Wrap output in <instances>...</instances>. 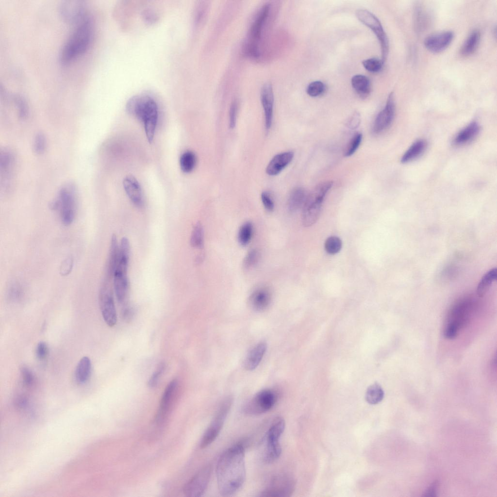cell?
<instances>
[{
    "mask_svg": "<svg viewBox=\"0 0 497 497\" xmlns=\"http://www.w3.org/2000/svg\"><path fill=\"white\" fill-rule=\"evenodd\" d=\"M12 98L17 106L19 118L23 119L28 114V107L25 99L19 94H13Z\"/></svg>",
    "mask_w": 497,
    "mask_h": 497,
    "instance_id": "d590c367",
    "label": "cell"
},
{
    "mask_svg": "<svg viewBox=\"0 0 497 497\" xmlns=\"http://www.w3.org/2000/svg\"><path fill=\"white\" fill-rule=\"evenodd\" d=\"M360 122V114L357 112H355L347 122V126L351 129H355L359 126Z\"/></svg>",
    "mask_w": 497,
    "mask_h": 497,
    "instance_id": "f907efd6",
    "label": "cell"
},
{
    "mask_svg": "<svg viewBox=\"0 0 497 497\" xmlns=\"http://www.w3.org/2000/svg\"><path fill=\"white\" fill-rule=\"evenodd\" d=\"M384 397V392L377 383L369 386L365 393V399L370 404H376L381 402Z\"/></svg>",
    "mask_w": 497,
    "mask_h": 497,
    "instance_id": "d6a6232c",
    "label": "cell"
},
{
    "mask_svg": "<svg viewBox=\"0 0 497 497\" xmlns=\"http://www.w3.org/2000/svg\"><path fill=\"white\" fill-rule=\"evenodd\" d=\"M196 163L197 157L192 151L186 150L180 156V168L184 173H188L192 172L195 167Z\"/></svg>",
    "mask_w": 497,
    "mask_h": 497,
    "instance_id": "1f68e13d",
    "label": "cell"
},
{
    "mask_svg": "<svg viewBox=\"0 0 497 497\" xmlns=\"http://www.w3.org/2000/svg\"><path fill=\"white\" fill-rule=\"evenodd\" d=\"M204 243L203 228L200 222H198L194 227L190 237V244L195 248H201Z\"/></svg>",
    "mask_w": 497,
    "mask_h": 497,
    "instance_id": "e575fe53",
    "label": "cell"
},
{
    "mask_svg": "<svg viewBox=\"0 0 497 497\" xmlns=\"http://www.w3.org/2000/svg\"><path fill=\"white\" fill-rule=\"evenodd\" d=\"M253 225L250 222L243 223L238 232V241L243 246L247 245L250 241L253 234Z\"/></svg>",
    "mask_w": 497,
    "mask_h": 497,
    "instance_id": "836d02e7",
    "label": "cell"
},
{
    "mask_svg": "<svg viewBox=\"0 0 497 497\" xmlns=\"http://www.w3.org/2000/svg\"><path fill=\"white\" fill-rule=\"evenodd\" d=\"M285 427V421L281 416L276 417L271 424L265 436V447L263 454L265 462L271 463L280 457L282 453L280 439Z\"/></svg>",
    "mask_w": 497,
    "mask_h": 497,
    "instance_id": "52a82bcc",
    "label": "cell"
},
{
    "mask_svg": "<svg viewBox=\"0 0 497 497\" xmlns=\"http://www.w3.org/2000/svg\"><path fill=\"white\" fill-rule=\"evenodd\" d=\"M277 399L274 391L265 389L260 391L246 404L244 412L248 415H256L264 414L271 409Z\"/></svg>",
    "mask_w": 497,
    "mask_h": 497,
    "instance_id": "8fae6325",
    "label": "cell"
},
{
    "mask_svg": "<svg viewBox=\"0 0 497 497\" xmlns=\"http://www.w3.org/2000/svg\"><path fill=\"white\" fill-rule=\"evenodd\" d=\"M307 196L306 190L303 188H294L290 193L288 199V210L291 213H294L303 207Z\"/></svg>",
    "mask_w": 497,
    "mask_h": 497,
    "instance_id": "484cf974",
    "label": "cell"
},
{
    "mask_svg": "<svg viewBox=\"0 0 497 497\" xmlns=\"http://www.w3.org/2000/svg\"><path fill=\"white\" fill-rule=\"evenodd\" d=\"M211 472L212 467L210 464L206 465L200 469L184 485V494L189 497H198L202 496L209 484Z\"/></svg>",
    "mask_w": 497,
    "mask_h": 497,
    "instance_id": "9a60e30c",
    "label": "cell"
},
{
    "mask_svg": "<svg viewBox=\"0 0 497 497\" xmlns=\"http://www.w3.org/2000/svg\"><path fill=\"white\" fill-rule=\"evenodd\" d=\"M215 471L220 494L228 497L236 493L246 478L243 445L237 444L226 449L218 460Z\"/></svg>",
    "mask_w": 497,
    "mask_h": 497,
    "instance_id": "6da1fadb",
    "label": "cell"
},
{
    "mask_svg": "<svg viewBox=\"0 0 497 497\" xmlns=\"http://www.w3.org/2000/svg\"><path fill=\"white\" fill-rule=\"evenodd\" d=\"M178 385L177 380L174 379L170 381L166 387L161 399L159 408L155 417V421L157 424H161L167 416L171 406Z\"/></svg>",
    "mask_w": 497,
    "mask_h": 497,
    "instance_id": "ac0fdd59",
    "label": "cell"
},
{
    "mask_svg": "<svg viewBox=\"0 0 497 497\" xmlns=\"http://www.w3.org/2000/svg\"><path fill=\"white\" fill-rule=\"evenodd\" d=\"M46 137L42 133H37L33 139V150L37 154L44 153L46 149Z\"/></svg>",
    "mask_w": 497,
    "mask_h": 497,
    "instance_id": "7bdbcfd3",
    "label": "cell"
},
{
    "mask_svg": "<svg viewBox=\"0 0 497 497\" xmlns=\"http://www.w3.org/2000/svg\"><path fill=\"white\" fill-rule=\"evenodd\" d=\"M49 353V348L46 342H39L36 346V355L39 360H43L46 358Z\"/></svg>",
    "mask_w": 497,
    "mask_h": 497,
    "instance_id": "f6af8a7d",
    "label": "cell"
},
{
    "mask_svg": "<svg viewBox=\"0 0 497 497\" xmlns=\"http://www.w3.org/2000/svg\"><path fill=\"white\" fill-rule=\"evenodd\" d=\"M237 103L235 100L232 102L229 110V127L233 129L236 124Z\"/></svg>",
    "mask_w": 497,
    "mask_h": 497,
    "instance_id": "c3c4849f",
    "label": "cell"
},
{
    "mask_svg": "<svg viewBox=\"0 0 497 497\" xmlns=\"http://www.w3.org/2000/svg\"><path fill=\"white\" fill-rule=\"evenodd\" d=\"M358 19L370 28L377 36L381 46V61L385 62L389 51V41L387 34L379 19L372 13L364 9L356 12Z\"/></svg>",
    "mask_w": 497,
    "mask_h": 497,
    "instance_id": "30bf717a",
    "label": "cell"
},
{
    "mask_svg": "<svg viewBox=\"0 0 497 497\" xmlns=\"http://www.w3.org/2000/svg\"><path fill=\"white\" fill-rule=\"evenodd\" d=\"M20 374L22 381L26 386H31L34 381V376L33 372L27 366L20 368Z\"/></svg>",
    "mask_w": 497,
    "mask_h": 497,
    "instance_id": "ee69618b",
    "label": "cell"
},
{
    "mask_svg": "<svg viewBox=\"0 0 497 497\" xmlns=\"http://www.w3.org/2000/svg\"><path fill=\"white\" fill-rule=\"evenodd\" d=\"M342 243L341 239L335 236L328 237L325 243V249L326 252L331 255L338 253L342 248Z\"/></svg>",
    "mask_w": 497,
    "mask_h": 497,
    "instance_id": "8d00e7d4",
    "label": "cell"
},
{
    "mask_svg": "<svg viewBox=\"0 0 497 497\" xmlns=\"http://www.w3.org/2000/svg\"><path fill=\"white\" fill-rule=\"evenodd\" d=\"M270 10V5L269 3L264 5L250 26L248 38L244 46V51L247 55L253 58H258L260 56L259 42Z\"/></svg>",
    "mask_w": 497,
    "mask_h": 497,
    "instance_id": "8992f818",
    "label": "cell"
},
{
    "mask_svg": "<svg viewBox=\"0 0 497 497\" xmlns=\"http://www.w3.org/2000/svg\"><path fill=\"white\" fill-rule=\"evenodd\" d=\"M145 17L146 20L149 22H151V21L153 22L155 19V16H154V14L149 13V11H148L147 13L145 14Z\"/></svg>",
    "mask_w": 497,
    "mask_h": 497,
    "instance_id": "db71d44e",
    "label": "cell"
},
{
    "mask_svg": "<svg viewBox=\"0 0 497 497\" xmlns=\"http://www.w3.org/2000/svg\"><path fill=\"white\" fill-rule=\"evenodd\" d=\"M497 277L496 268L490 269L483 276L477 288V294L479 297H483L485 295L492 282L496 280Z\"/></svg>",
    "mask_w": 497,
    "mask_h": 497,
    "instance_id": "4dcf8cb0",
    "label": "cell"
},
{
    "mask_svg": "<svg viewBox=\"0 0 497 497\" xmlns=\"http://www.w3.org/2000/svg\"><path fill=\"white\" fill-rule=\"evenodd\" d=\"M75 185L71 182L64 185L59 190L57 199L51 204L53 209H59L63 224L70 225L75 215Z\"/></svg>",
    "mask_w": 497,
    "mask_h": 497,
    "instance_id": "ba28073f",
    "label": "cell"
},
{
    "mask_svg": "<svg viewBox=\"0 0 497 497\" xmlns=\"http://www.w3.org/2000/svg\"><path fill=\"white\" fill-rule=\"evenodd\" d=\"M272 296L270 290L267 288L261 287L254 291L249 298L251 308L257 311H263L266 309L271 302Z\"/></svg>",
    "mask_w": 497,
    "mask_h": 497,
    "instance_id": "7402d4cb",
    "label": "cell"
},
{
    "mask_svg": "<svg viewBox=\"0 0 497 497\" xmlns=\"http://www.w3.org/2000/svg\"><path fill=\"white\" fill-rule=\"evenodd\" d=\"M351 85L356 92L362 98H366L370 94L371 84L369 79L365 76L357 74L352 77Z\"/></svg>",
    "mask_w": 497,
    "mask_h": 497,
    "instance_id": "83f0119b",
    "label": "cell"
},
{
    "mask_svg": "<svg viewBox=\"0 0 497 497\" xmlns=\"http://www.w3.org/2000/svg\"><path fill=\"white\" fill-rule=\"evenodd\" d=\"M261 199L265 208L269 212H271L274 208V203L270 194L266 191L261 194Z\"/></svg>",
    "mask_w": 497,
    "mask_h": 497,
    "instance_id": "bcb514c9",
    "label": "cell"
},
{
    "mask_svg": "<svg viewBox=\"0 0 497 497\" xmlns=\"http://www.w3.org/2000/svg\"><path fill=\"white\" fill-rule=\"evenodd\" d=\"M259 258V253L256 249L250 250L245 257L243 261V266L248 269L253 267L257 263Z\"/></svg>",
    "mask_w": 497,
    "mask_h": 497,
    "instance_id": "b9f144b4",
    "label": "cell"
},
{
    "mask_svg": "<svg viewBox=\"0 0 497 497\" xmlns=\"http://www.w3.org/2000/svg\"><path fill=\"white\" fill-rule=\"evenodd\" d=\"M480 127L476 121H473L462 130L455 136L453 143L456 145L465 144L475 138L480 133Z\"/></svg>",
    "mask_w": 497,
    "mask_h": 497,
    "instance_id": "d4e9b609",
    "label": "cell"
},
{
    "mask_svg": "<svg viewBox=\"0 0 497 497\" xmlns=\"http://www.w3.org/2000/svg\"><path fill=\"white\" fill-rule=\"evenodd\" d=\"M133 308L129 305H125L122 309L121 314V317L124 321L128 322L131 321L134 315Z\"/></svg>",
    "mask_w": 497,
    "mask_h": 497,
    "instance_id": "681fc988",
    "label": "cell"
},
{
    "mask_svg": "<svg viewBox=\"0 0 497 497\" xmlns=\"http://www.w3.org/2000/svg\"><path fill=\"white\" fill-rule=\"evenodd\" d=\"M99 306L102 317L106 324L112 327L117 322V315L113 291L108 282L101 287L99 296Z\"/></svg>",
    "mask_w": 497,
    "mask_h": 497,
    "instance_id": "5bb4252c",
    "label": "cell"
},
{
    "mask_svg": "<svg viewBox=\"0 0 497 497\" xmlns=\"http://www.w3.org/2000/svg\"><path fill=\"white\" fill-rule=\"evenodd\" d=\"M332 184V181L322 182L307 195L302 207V222L304 227L311 226L317 221L324 199Z\"/></svg>",
    "mask_w": 497,
    "mask_h": 497,
    "instance_id": "5b68a950",
    "label": "cell"
},
{
    "mask_svg": "<svg viewBox=\"0 0 497 497\" xmlns=\"http://www.w3.org/2000/svg\"><path fill=\"white\" fill-rule=\"evenodd\" d=\"M267 349L265 342H260L255 345L248 353L244 362V366L247 370L255 369L261 362Z\"/></svg>",
    "mask_w": 497,
    "mask_h": 497,
    "instance_id": "603a6c76",
    "label": "cell"
},
{
    "mask_svg": "<svg viewBox=\"0 0 497 497\" xmlns=\"http://www.w3.org/2000/svg\"><path fill=\"white\" fill-rule=\"evenodd\" d=\"M130 253L129 240L127 237H123L120 241L118 257L113 275L115 293L120 303L124 302L128 291L127 271Z\"/></svg>",
    "mask_w": 497,
    "mask_h": 497,
    "instance_id": "277c9868",
    "label": "cell"
},
{
    "mask_svg": "<svg viewBox=\"0 0 497 497\" xmlns=\"http://www.w3.org/2000/svg\"><path fill=\"white\" fill-rule=\"evenodd\" d=\"M362 140V134L360 133H355L348 143L344 152L345 157L353 155L359 148Z\"/></svg>",
    "mask_w": 497,
    "mask_h": 497,
    "instance_id": "74e56055",
    "label": "cell"
},
{
    "mask_svg": "<svg viewBox=\"0 0 497 497\" xmlns=\"http://www.w3.org/2000/svg\"><path fill=\"white\" fill-rule=\"evenodd\" d=\"M427 147L426 141L419 139L415 141L405 151L401 159L403 164L413 161L421 155Z\"/></svg>",
    "mask_w": 497,
    "mask_h": 497,
    "instance_id": "f1b7e54d",
    "label": "cell"
},
{
    "mask_svg": "<svg viewBox=\"0 0 497 497\" xmlns=\"http://www.w3.org/2000/svg\"><path fill=\"white\" fill-rule=\"evenodd\" d=\"M395 113V102L393 92L387 98L385 106L377 115L373 126V132L378 134L386 130L392 123Z\"/></svg>",
    "mask_w": 497,
    "mask_h": 497,
    "instance_id": "2e32d148",
    "label": "cell"
},
{
    "mask_svg": "<svg viewBox=\"0 0 497 497\" xmlns=\"http://www.w3.org/2000/svg\"><path fill=\"white\" fill-rule=\"evenodd\" d=\"M123 185L133 203L137 207H142L144 204V197L141 187L137 179L133 176H127L123 180Z\"/></svg>",
    "mask_w": 497,
    "mask_h": 497,
    "instance_id": "ffe728a7",
    "label": "cell"
},
{
    "mask_svg": "<svg viewBox=\"0 0 497 497\" xmlns=\"http://www.w3.org/2000/svg\"><path fill=\"white\" fill-rule=\"evenodd\" d=\"M296 482L293 478L286 474L277 475L272 478L260 497H288L291 496L295 488Z\"/></svg>",
    "mask_w": 497,
    "mask_h": 497,
    "instance_id": "7c38bea8",
    "label": "cell"
},
{
    "mask_svg": "<svg viewBox=\"0 0 497 497\" xmlns=\"http://www.w3.org/2000/svg\"><path fill=\"white\" fill-rule=\"evenodd\" d=\"M165 368L166 365L164 363H161L158 365L148 381V386L149 388H154L157 386Z\"/></svg>",
    "mask_w": 497,
    "mask_h": 497,
    "instance_id": "60d3db41",
    "label": "cell"
},
{
    "mask_svg": "<svg viewBox=\"0 0 497 497\" xmlns=\"http://www.w3.org/2000/svg\"><path fill=\"white\" fill-rule=\"evenodd\" d=\"M260 97L265 113V128L269 130L272 124L274 107L273 90L270 84L267 83L263 86Z\"/></svg>",
    "mask_w": 497,
    "mask_h": 497,
    "instance_id": "44dd1931",
    "label": "cell"
},
{
    "mask_svg": "<svg viewBox=\"0 0 497 497\" xmlns=\"http://www.w3.org/2000/svg\"><path fill=\"white\" fill-rule=\"evenodd\" d=\"M294 157L292 151H286L276 155L270 160L266 172L270 176H275L280 173L291 162Z\"/></svg>",
    "mask_w": 497,
    "mask_h": 497,
    "instance_id": "cb8c5ba5",
    "label": "cell"
},
{
    "mask_svg": "<svg viewBox=\"0 0 497 497\" xmlns=\"http://www.w3.org/2000/svg\"><path fill=\"white\" fill-rule=\"evenodd\" d=\"M325 86L323 82L319 81L310 83L306 89V92L310 96L315 97L321 95L325 91Z\"/></svg>",
    "mask_w": 497,
    "mask_h": 497,
    "instance_id": "ab89813d",
    "label": "cell"
},
{
    "mask_svg": "<svg viewBox=\"0 0 497 497\" xmlns=\"http://www.w3.org/2000/svg\"><path fill=\"white\" fill-rule=\"evenodd\" d=\"M93 35L92 23L88 17L77 24L63 46L59 55V61L66 65L89 47Z\"/></svg>",
    "mask_w": 497,
    "mask_h": 497,
    "instance_id": "3957f363",
    "label": "cell"
},
{
    "mask_svg": "<svg viewBox=\"0 0 497 497\" xmlns=\"http://www.w3.org/2000/svg\"><path fill=\"white\" fill-rule=\"evenodd\" d=\"M92 369L91 361L87 356L82 358L76 367L75 377L80 384L85 383L90 378Z\"/></svg>",
    "mask_w": 497,
    "mask_h": 497,
    "instance_id": "4316f807",
    "label": "cell"
},
{
    "mask_svg": "<svg viewBox=\"0 0 497 497\" xmlns=\"http://www.w3.org/2000/svg\"><path fill=\"white\" fill-rule=\"evenodd\" d=\"M15 156L10 149H4L0 153V173L1 187L9 189L13 176L15 165Z\"/></svg>",
    "mask_w": 497,
    "mask_h": 497,
    "instance_id": "e0dca14e",
    "label": "cell"
},
{
    "mask_svg": "<svg viewBox=\"0 0 497 497\" xmlns=\"http://www.w3.org/2000/svg\"><path fill=\"white\" fill-rule=\"evenodd\" d=\"M73 265V261L70 258L65 260L61 265L60 272L62 275H66L71 271Z\"/></svg>",
    "mask_w": 497,
    "mask_h": 497,
    "instance_id": "816d5d0a",
    "label": "cell"
},
{
    "mask_svg": "<svg viewBox=\"0 0 497 497\" xmlns=\"http://www.w3.org/2000/svg\"><path fill=\"white\" fill-rule=\"evenodd\" d=\"M127 113L143 122L147 138L151 143L154 138L158 118V108L154 99L147 95L131 98L126 105Z\"/></svg>",
    "mask_w": 497,
    "mask_h": 497,
    "instance_id": "7a4b0ae2",
    "label": "cell"
},
{
    "mask_svg": "<svg viewBox=\"0 0 497 497\" xmlns=\"http://www.w3.org/2000/svg\"><path fill=\"white\" fill-rule=\"evenodd\" d=\"M480 33L479 31L474 30L462 45L460 51L464 56L472 54L477 50L480 43Z\"/></svg>",
    "mask_w": 497,
    "mask_h": 497,
    "instance_id": "f546056e",
    "label": "cell"
},
{
    "mask_svg": "<svg viewBox=\"0 0 497 497\" xmlns=\"http://www.w3.org/2000/svg\"><path fill=\"white\" fill-rule=\"evenodd\" d=\"M9 293L12 298H17L21 295V289L18 284H14L11 287L9 290Z\"/></svg>",
    "mask_w": 497,
    "mask_h": 497,
    "instance_id": "f5cc1de1",
    "label": "cell"
},
{
    "mask_svg": "<svg viewBox=\"0 0 497 497\" xmlns=\"http://www.w3.org/2000/svg\"><path fill=\"white\" fill-rule=\"evenodd\" d=\"M232 403V398L229 396L226 398L220 404L201 438L200 442V447L201 449L207 447L216 439L224 424Z\"/></svg>",
    "mask_w": 497,
    "mask_h": 497,
    "instance_id": "9c48e42d",
    "label": "cell"
},
{
    "mask_svg": "<svg viewBox=\"0 0 497 497\" xmlns=\"http://www.w3.org/2000/svg\"><path fill=\"white\" fill-rule=\"evenodd\" d=\"M362 64L366 70L371 72H378L382 68L383 63L381 60L371 58L364 60Z\"/></svg>",
    "mask_w": 497,
    "mask_h": 497,
    "instance_id": "f35d334b",
    "label": "cell"
},
{
    "mask_svg": "<svg viewBox=\"0 0 497 497\" xmlns=\"http://www.w3.org/2000/svg\"><path fill=\"white\" fill-rule=\"evenodd\" d=\"M453 36V33L451 31H444L433 33L425 38L424 45L428 50L432 52H440L450 45Z\"/></svg>",
    "mask_w": 497,
    "mask_h": 497,
    "instance_id": "d6986e66",
    "label": "cell"
},
{
    "mask_svg": "<svg viewBox=\"0 0 497 497\" xmlns=\"http://www.w3.org/2000/svg\"><path fill=\"white\" fill-rule=\"evenodd\" d=\"M459 328L456 325L448 323L444 330V336L448 339H453L457 335Z\"/></svg>",
    "mask_w": 497,
    "mask_h": 497,
    "instance_id": "7dc6e473",
    "label": "cell"
},
{
    "mask_svg": "<svg viewBox=\"0 0 497 497\" xmlns=\"http://www.w3.org/2000/svg\"><path fill=\"white\" fill-rule=\"evenodd\" d=\"M436 485H437V484H436V483H434L432 484L430 487V488L428 489V491H427V492L426 493V494H430V495L431 494L435 493V490H436Z\"/></svg>",
    "mask_w": 497,
    "mask_h": 497,
    "instance_id": "11a10c76",
    "label": "cell"
},
{
    "mask_svg": "<svg viewBox=\"0 0 497 497\" xmlns=\"http://www.w3.org/2000/svg\"><path fill=\"white\" fill-rule=\"evenodd\" d=\"M59 12L66 22L76 24L88 17L85 2L81 0H65L59 5Z\"/></svg>",
    "mask_w": 497,
    "mask_h": 497,
    "instance_id": "4fadbf2b",
    "label": "cell"
}]
</instances>
